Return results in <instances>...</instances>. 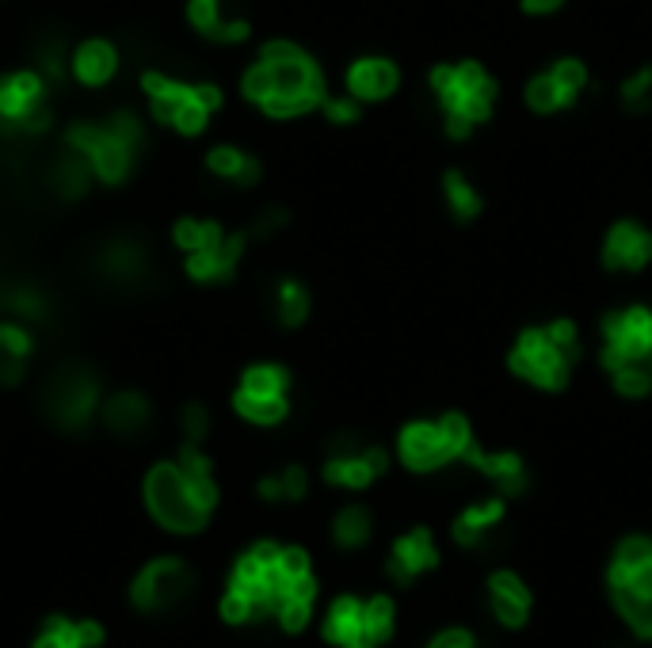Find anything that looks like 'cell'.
I'll use <instances>...</instances> for the list:
<instances>
[{
	"mask_svg": "<svg viewBox=\"0 0 652 648\" xmlns=\"http://www.w3.org/2000/svg\"><path fill=\"white\" fill-rule=\"evenodd\" d=\"M240 92L271 119H298L325 103V77L320 66L298 42L275 39L260 50V58L240 77Z\"/></svg>",
	"mask_w": 652,
	"mask_h": 648,
	"instance_id": "6da1fadb",
	"label": "cell"
},
{
	"mask_svg": "<svg viewBox=\"0 0 652 648\" xmlns=\"http://www.w3.org/2000/svg\"><path fill=\"white\" fill-rule=\"evenodd\" d=\"M432 96L443 111V127L451 138H470L473 127L493 119L500 84L493 81L481 61H454V66H435L427 73Z\"/></svg>",
	"mask_w": 652,
	"mask_h": 648,
	"instance_id": "7a4b0ae2",
	"label": "cell"
},
{
	"mask_svg": "<svg viewBox=\"0 0 652 648\" xmlns=\"http://www.w3.org/2000/svg\"><path fill=\"white\" fill-rule=\"evenodd\" d=\"M580 332L573 321H550L539 328H526L520 340L507 351V370L515 378L531 381L539 389H565L573 378V367L580 362Z\"/></svg>",
	"mask_w": 652,
	"mask_h": 648,
	"instance_id": "3957f363",
	"label": "cell"
},
{
	"mask_svg": "<svg viewBox=\"0 0 652 648\" xmlns=\"http://www.w3.org/2000/svg\"><path fill=\"white\" fill-rule=\"evenodd\" d=\"M141 141H146V130L134 111H115L107 122H77L66 134V146L92 161L96 180L107 188H119L134 172Z\"/></svg>",
	"mask_w": 652,
	"mask_h": 648,
	"instance_id": "277c9868",
	"label": "cell"
},
{
	"mask_svg": "<svg viewBox=\"0 0 652 648\" xmlns=\"http://www.w3.org/2000/svg\"><path fill=\"white\" fill-rule=\"evenodd\" d=\"M146 504L160 527L180 530V535H195L210 519V508L199 500L191 481H187L180 461H160L154 473L146 477Z\"/></svg>",
	"mask_w": 652,
	"mask_h": 648,
	"instance_id": "5b68a950",
	"label": "cell"
},
{
	"mask_svg": "<svg viewBox=\"0 0 652 648\" xmlns=\"http://www.w3.org/2000/svg\"><path fill=\"white\" fill-rule=\"evenodd\" d=\"M600 362L606 375L619 367L652 370V309L626 306V309H611V313L603 317Z\"/></svg>",
	"mask_w": 652,
	"mask_h": 648,
	"instance_id": "8992f818",
	"label": "cell"
},
{
	"mask_svg": "<svg viewBox=\"0 0 652 648\" xmlns=\"http://www.w3.org/2000/svg\"><path fill=\"white\" fill-rule=\"evenodd\" d=\"M96 405H100V378L88 367H61L42 389V412L66 431L85 428L92 420Z\"/></svg>",
	"mask_w": 652,
	"mask_h": 648,
	"instance_id": "52a82bcc",
	"label": "cell"
},
{
	"mask_svg": "<svg viewBox=\"0 0 652 648\" xmlns=\"http://www.w3.org/2000/svg\"><path fill=\"white\" fill-rule=\"evenodd\" d=\"M389 466L386 450L382 447H366L359 442V435L339 431L328 442V461H325V481L339 488H366L374 477H382Z\"/></svg>",
	"mask_w": 652,
	"mask_h": 648,
	"instance_id": "ba28073f",
	"label": "cell"
},
{
	"mask_svg": "<svg viewBox=\"0 0 652 648\" xmlns=\"http://www.w3.org/2000/svg\"><path fill=\"white\" fill-rule=\"evenodd\" d=\"M587 66L580 58H561L553 61L546 73L526 81V108L534 114H557L569 111L580 100V92L587 88Z\"/></svg>",
	"mask_w": 652,
	"mask_h": 648,
	"instance_id": "9c48e42d",
	"label": "cell"
},
{
	"mask_svg": "<svg viewBox=\"0 0 652 648\" xmlns=\"http://www.w3.org/2000/svg\"><path fill=\"white\" fill-rule=\"evenodd\" d=\"M191 588H195L191 568L176 561V557H165V561H154L134 580V602L141 610H168L176 602H184Z\"/></svg>",
	"mask_w": 652,
	"mask_h": 648,
	"instance_id": "30bf717a",
	"label": "cell"
},
{
	"mask_svg": "<svg viewBox=\"0 0 652 648\" xmlns=\"http://www.w3.org/2000/svg\"><path fill=\"white\" fill-rule=\"evenodd\" d=\"M649 263H652V229H645L633 218L614 221L603 237V268L633 275V271H645Z\"/></svg>",
	"mask_w": 652,
	"mask_h": 648,
	"instance_id": "8fae6325",
	"label": "cell"
},
{
	"mask_svg": "<svg viewBox=\"0 0 652 648\" xmlns=\"http://www.w3.org/2000/svg\"><path fill=\"white\" fill-rule=\"evenodd\" d=\"M397 455L408 469H416V473H432V469H443V466H451L454 461L439 420L408 423V428L401 431V439H397Z\"/></svg>",
	"mask_w": 652,
	"mask_h": 648,
	"instance_id": "7c38bea8",
	"label": "cell"
},
{
	"mask_svg": "<svg viewBox=\"0 0 652 648\" xmlns=\"http://www.w3.org/2000/svg\"><path fill=\"white\" fill-rule=\"evenodd\" d=\"M401 88V69L397 61L382 54H366L347 66V96H355L359 103H382L389 100Z\"/></svg>",
	"mask_w": 652,
	"mask_h": 648,
	"instance_id": "4fadbf2b",
	"label": "cell"
},
{
	"mask_svg": "<svg viewBox=\"0 0 652 648\" xmlns=\"http://www.w3.org/2000/svg\"><path fill=\"white\" fill-rule=\"evenodd\" d=\"M245 245H248V233H226L221 241H214L207 248H199V252L187 256V275L199 282H226L234 279L240 256H245Z\"/></svg>",
	"mask_w": 652,
	"mask_h": 648,
	"instance_id": "5bb4252c",
	"label": "cell"
},
{
	"mask_svg": "<svg viewBox=\"0 0 652 648\" xmlns=\"http://www.w3.org/2000/svg\"><path fill=\"white\" fill-rule=\"evenodd\" d=\"M462 461H466V466H473V469H481V473H485L488 481H496L500 492H507V496H523L526 485H531L523 458L512 455V450H504V455H488V450H481L477 442H473Z\"/></svg>",
	"mask_w": 652,
	"mask_h": 648,
	"instance_id": "9a60e30c",
	"label": "cell"
},
{
	"mask_svg": "<svg viewBox=\"0 0 652 648\" xmlns=\"http://www.w3.org/2000/svg\"><path fill=\"white\" fill-rule=\"evenodd\" d=\"M435 565H439V549L432 546V535H427L424 527L397 538V546H393V554H389V576L397 584H413L416 572L435 568Z\"/></svg>",
	"mask_w": 652,
	"mask_h": 648,
	"instance_id": "2e32d148",
	"label": "cell"
},
{
	"mask_svg": "<svg viewBox=\"0 0 652 648\" xmlns=\"http://www.w3.org/2000/svg\"><path fill=\"white\" fill-rule=\"evenodd\" d=\"M69 73L88 88H103L115 73H119V54H115L111 42L88 39V42H80L73 50V58H69Z\"/></svg>",
	"mask_w": 652,
	"mask_h": 648,
	"instance_id": "e0dca14e",
	"label": "cell"
},
{
	"mask_svg": "<svg viewBox=\"0 0 652 648\" xmlns=\"http://www.w3.org/2000/svg\"><path fill=\"white\" fill-rule=\"evenodd\" d=\"M141 84H146V92H149L154 119L165 122V127H172V122L180 119V111L195 100V84L172 81V77H165V73H146Z\"/></svg>",
	"mask_w": 652,
	"mask_h": 648,
	"instance_id": "ac0fdd59",
	"label": "cell"
},
{
	"mask_svg": "<svg viewBox=\"0 0 652 648\" xmlns=\"http://www.w3.org/2000/svg\"><path fill=\"white\" fill-rule=\"evenodd\" d=\"M96 268H100L103 279H111V282H138L149 275V256L138 241H111L100 252Z\"/></svg>",
	"mask_w": 652,
	"mask_h": 648,
	"instance_id": "d6986e66",
	"label": "cell"
},
{
	"mask_svg": "<svg viewBox=\"0 0 652 648\" xmlns=\"http://www.w3.org/2000/svg\"><path fill=\"white\" fill-rule=\"evenodd\" d=\"M34 340L23 328V321H0V381L4 386H20L27 375V355H31Z\"/></svg>",
	"mask_w": 652,
	"mask_h": 648,
	"instance_id": "ffe728a7",
	"label": "cell"
},
{
	"mask_svg": "<svg viewBox=\"0 0 652 648\" xmlns=\"http://www.w3.org/2000/svg\"><path fill=\"white\" fill-rule=\"evenodd\" d=\"M187 20L195 31H202L214 42H245L248 23L245 20H226L221 16V0H191L187 4Z\"/></svg>",
	"mask_w": 652,
	"mask_h": 648,
	"instance_id": "44dd1931",
	"label": "cell"
},
{
	"mask_svg": "<svg viewBox=\"0 0 652 648\" xmlns=\"http://www.w3.org/2000/svg\"><path fill=\"white\" fill-rule=\"evenodd\" d=\"M207 168L218 180H229L234 188H256L264 172L260 161L248 157L245 149H237V146H214L207 153Z\"/></svg>",
	"mask_w": 652,
	"mask_h": 648,
	"instance_id": "7402d4cb",
	"label": "cell"
},
{
	"mask_svg": "<svg viewBox=\"0 0 652 648\" xmlns=\"http://www.w3.org/2000/svg\"><path fill=\"white\" fill-rule=\"evenodd\" d=\"M103 423L107 431L115 435H138L146 431L149 423V401L141 393H134V389H127V393H115L103 401Z\"/></svg>",
	"mask_w": 652,
	"mask_h": 648,
	"instance_id": "603a6c76",
	"label": "cell"
},
{
	"mask_svg": "<svg viewBox=\"0 0 652 648\" xmlns=\"http://www.w3.org/2000/svg\"><path fill=\"white\" fill-rule=\"evenodd\" d=\"M103 641V629L96 621H66V618H50L47 634L39 637L34 648H96Z\"/></svg>",
	"mask_w": 652,
	"mask_h": 648,
	"instance_id": "cb8c5ba5",
	"label": "cell"
},
{
	"mask_svg": "<svg viewBox=\"0 0 652 648\" xmlns=\"http://www.w3.org/2000/svg\"><path fill=\"white\" fill-rule=\"evenodd\" d=\"M443 199H446V207H451V215L458 221H473V218H481V210H485L481 191L473 188L470 176L458 172V168H446L443 172Z\"/></svg>",
	"mask_w": 652,
	"mask_h": 648,
	"instance_id": "d4e9b609",
	"label": "cell"
},
{
	"mask_svg": "<svg viewBox=\"0 0 652 648\" xmlns=\"http://www.w3.org/2000/svg\"><path fill=\"white\" fill-rule=\"evenodd\" d=\"M92 180H96L92 161H88L85 153H77V149L66 146V157H58V168H53V188H58L61 199H69V202L80 199Z\"/></svg>",
	"mask_w": 652,
	"mask_h": 648,
	"instance_id": "484cf974",
	"label": "cell"
},
{
	"mask_svg": "<svg viewBox=\"0 0 652 648\" xmlns=\"http://www.w3.org/2000/svg\"><path fill=\"white\" fill-rule=\"evenodd\" d=\"M500 519H504V504L500 500L477 504V508L462 511L458 519H454V541H458V546H481Z\"/></svg>",
	"mask_w": 652,
	"mask_h": 648,
	"instance_id": "4316f807",
	"label": "cell"
},
{
	"mask_svg": "<svg viewBox=\"0 0 652 648\" xmlns=\"http://www.w3.org/2000/svg\"><path fill=\"white\" fill-rule=\"evenodd\" d=\"M0 309H4V313H12V321H47V317H50L47 295H42L39 287H27V282L0 290Z\"/></svg>",
	"mask_w": 652,
	"mask_h": 648,
	"instance_id": "83f0119b",
	"label": "cell"
},
{
	"mask_svg": "<svg viewBox=\"0 0 652 648\" xmlns=\"http://www.w3.org/2000/svg\"><path fill=\"white\" fill-rule=\"evenodd\" d=\"M234 408H237L240 416H245L248 423H260V428H275V423L287 420L290 401H287V397H256V393H245V389H237Z\"/></svg>",
	"mask_w": 652,
	"mask_h": 648,
	"instance_id": "f1b7e54d",
	"label": "cell"
},
{
	"mask_svg": "<svg viewBox=\"0 0 652 648\" xmlns=\"http://www.w3.org/2000/svg\"><path fill=\"white\" fill-rule=\"evenodd\" d=\"M325 637L336 645H355L363 637V607L355 599H339L333 610H328L325 621Z\"/></svg>",
	"mask_w": 652,
	"mask_h": 648,
	"instance_id": "f546056e",
	"label": "cell"
},
{
	"mask_svg": "<svg viewBox=\"0 0 652 648\" xmlns=\"http://www.w3.org/2000/svg\"><path fill=\"white\" fill-rule=\"evenodd\" d=\"M275 317H279L283 328L306 325V317H309V290L302 287L298 279H283L279 282V290H275Z\"/></svg>",
	"mask_w": 652,
	"mask_h": 648,
	"instance_id": "4dcf8cb0",
	"label": "cell"
},
{
	"mask_svg": "<svg viewBox=\"0 0 652 648\" xmlns=\"http://www.w3.org/2000/svg\"><path fill=\"white\" fill-rule=\"evenodd\" d=\"M240 389H245V393H256V397H287L290 375L283 367H275V362H256V367L245 370Z\"/></svg>",
	"mask_w": 652,
	"mask_h": 648,
	"instance_id": "1f68e13d",
	"label": "cell"
},
{
	"mask_svg": "<svg viewBox=\"0 0 652 648\" xmlns=\"http://www.w3.org/2000/svg\"><path fill=\"white\" fill-rule=\"evenodd\" d=\"M221 237H226V229H221L218 221H199V218H180L172 229V241L180 245L187 256L214 245V241H221Z\"/></svg>",
	"mask_w": 652,
	"mask_h": 648,
	"instance_id": "d6a6232c",
	"label": "cell"
},
{
	"mask_svg": "<svg viewBox=\"0 0 652 648\" xmlns=\"http://www.w3.org/2000/svg\"><path fill=\"white\" fill-rule=\"evenodd\" d=\"M336 541L344 549H359L366 546V538H371V511L363 508V504H352V508H344L336 515Z\"/></svg>",
	"mask_w": 652,
	"mask_h": 648,
	"instance_id": "836d02e7",
	"label": "cell"
},
{
	"mask_svg": "<svg viewBox=\"0 0 652 648\" xmlns=\"http://www.w3.org/2000/svg\"><path fill=\"white\" fill-rule=\"evenodd\" d=\"M389 634H393V602L389 599H371L363 607V637L359 641L363 645H382V641H389Z\"/></svg>",
	"mask_w": 652,
	"mask_h": 648,
	"instance_id": "e575fe53",
	"label": "cell"
},
{
	"mask_svg": "<svg viewBox=\"0 0 652 648\" xmlns=\"http://www.w3.org/2000/svg\"><path fill=\"white\" fill-rule=\"evenodd\" d=\"M622 108L645 114L652 108V66H641L638 73L622 81Z\"/></svg>",
	"mask_w": 652,
	"mask_h": 648,
	"instance_id": "d590c367",
	"label": "cell"
},
{
	"mask_svg": "<svg viewBox=\"0 0 652 648\" xmlns=\"http://www.w3.org/2000/svg\"><path fill=\"white\" fill-rule=\"evenodd\" d=\"M320 111H325V119L333 127H355L359 122V100L355 96H325Z\"/></svg>",
	"mask_w": 652,
	"mask_h": 648,
	"instance_id": "8d00e7d4",
	"label": "cell"
},
{
	"mask_svg": "<svg viewBox=\"0 0 652 648\" xmlns=\"http://www.w3.org/2000/svg\"><path fill=\"white\" fill-rule=\"evenodd\" d=\"M180 428H184V439L199 447V442L207 439V431H210V412H207V405H199V401L187 405L184 412H180Z\"/></svg>",
	"mask_w": 652,
	"mask_h": 648,
	"instance_id": "74e56055",
	"label": "cell"
},
{
	"mask_svg": "<svg viewBox=\"0 0 652 648\" xmlns=\"http://www.w3.org/2000/svg\"><path fill=\"white\" fill-rule=\"evenodd\" d=\"M652 561V541L649 538H622V546H619V554H614V565H622V568H641V565H649Z\"/></svg>",
	"mask_w": 652,
	"mask_h": 648,
	"instance_id": "f35d334b",
	"label": "cell"
},
{
	"mask_svg": "<svg viewBox=\"0 0 652 648\" xmlns=\"http://www.w3.org/2000/svg\"><path fill=\"white\" fill-rule=\"evenodd\" d=\"M66 69H69V61H66V50H61V42H42V47H39V73L53 84V81H61V77H66Z\"/></svg>",
	"mask_w": 652,
	"mask_h": 648,
	"instance_id": "ab89813d",
	"label": "cell"
},
{
	"mask_svg": "<svg viewBox=\"0 0 652 648\" xmlns=\"http://www.w3.org/2000/svg\"><path fill=\"white\" fill-rule=\"evenodd\" d=\"M287 221H290L287 210H283V207H271V210H264V215L253 221L248 237H256V241H271L275 233H283V229H287Z\"/></svg>",
	"mask_w": 652,
	"mask_h": 648,
	"instance_id": "60d3db41",
	"label": "cell"
},
{
	"mask_svg": "<svg viewBox=\"0 0 652 648\" xmlns=\"http://www.w3.org/2000/svg\"><path fill=\"white\" fill-rule=\"evenodd\" d=\"M279 618H283V629H290V634H298V629L309 621V602H306V599H294V595H283V602H279Z\"/></svg>",
	"mask_w": 652,
	"mask_h": 648,
	"instance_id": "b9f144b4",
	"label": "cell"
},
{
	"mask_svg": "<svg viewBox=\"0 0 652 648\" xmlns=\"http://www.w3.org/2000/svg\"><path fill=\"white\" fill-rule=\"evenodd\" d=\"M526 607L531 602H520V599H504V595H493V615L504 621L507 629H520L526 621Z\"/></svg>",
	"mask_w": 652,
	"mask_h": 648,
	"instance_id": "7bdbcfd3",
	"label": "cell"
},
{
	"mask_svg": "<svg viewBox=\"0 0 652 648\" xmlns=\"http://www.w3.org/2000/svg\"><path fill=\"white\" fill-rule=\"evenodd\" d=\"M275 481H279V500H302V496H306V485H309L302 466H287Z\"/></svg>",
	"mask_w": 652,
	"mask_h": 648,
	"instance_id": "ee69618b",
	"label": "cell"
},
{
	"mask_svg": "<svg viewBox=\"0 0 652 648\" xmlns=\"http://www.w3.org/2000/svg\"><path fill=\"white\" fill-rule=\"evenodd\" d=\"M488 591H493V595H504V599L531 602V591L523 588V580H520L515 572H496L493 580H488Z\"/></svg>",
	"mask_w": 652,
	"mask_h": 648,
	"instance_id": "f6af8a7d",
	"label": "cell"
},
{
	"mask_svg": "<svg viewBox=\"0 0 652 648\" xmlns=\"http://www.w3.org/2000/svg\"><path fill=\"white\" fill-rule=\"evenodd\" d=\"M279 572L287 576V584L298 580V576L309 572V557L302 549H279Z\"/></svg>",
	"mask_w": 652,
	"mask_h": 648,
	"instance_id": "bcb514c9",
	"label": "cell"
},
{
	"mask_svg": "<svg viewBox=\"0 0 652 648\" xmlns=\"http://www.w3.org/2000/svg\"><path fill=\"white\" fill-rule=\"evenodd\" d=\"M221 615H226V621H245L253 618V607H248V595L245 591H229L226 602H221Z\"/></svg>",
	"mask_w": 652,
	"mask_h": 648,
	"instance_id": "7dc6e473",
	"label": "cell"
},
{
	"mask_svg": "<svg viewBox=\"0 0 652 648\" xmlns=\"http://www.w3.org/2000/svg\"><path fill=\"white\" fill-rule=\"evenodd\" d=\"M427 648H473V637L466 634V629H446V634L435 637Z\"/></svg>",
	"mask_w": 652,
	"mask_h": 648,
	"instance_id": "c3c4849f",
	"label": "cell"
},
{
	"mask_svg": "<svg viewBox=\"0 0 652 648\" xmlns=\"http://www.w3.org/2000/svg\"><path fill=\"white\" fill-rule=\"evenodd\" d=\"M630 584H633V591H638L641 599H652V561H649V565H641V568H633V572H630Z\"/></svg>",
	"mask_w": 652,
	"mask_h": 648,
	"instance_id": "681fc988",
	"label": "cell"
},
{
	"mask_svg": "<svg viewBox=\"0 0 652 648\" xmlns=\"http://www.w3.org/2000/svg\"><path fill=\"white\" fill-rule=\"evenodd\" d=\"M287 595H294V599H314V595H317V584H314V576H298V580H290L287 584Z\"/></svg>",
	"mask_w": 652,
	"mask_h": 648,
	"instance_id": "f907efd6",
	"label": "cell"
},
{
	"mask_svg": "<svg viewBox=\"0 0 652 648\" xmlns=\"http://www.w3.org/2000/svg\"><path fill=\"white\" fill-rule=\"evenodd\" d=\"M523 4V12H531V16H550V12H557L565 0H520Z\"/></svg>",
	"mask_w": 652,
	"mask_h": 648,
	"instance_id": "816d5d0a",
	"label": "cell"
},
{
	"mask_svg": "<svg viewBox=\"0 0 652 648\" xmlns=\"http://www.w3.org/2000/svg\"><path fill=\"white\" fill-rule=\"evenodd\" d=\"M614 648H619V645H614Z\"/></svg>",
	"mask_w": 652,
	"mask_h": 648,
	"instance_id": "f5cc1de1",
	"label": "cell"
}]
</instances>
